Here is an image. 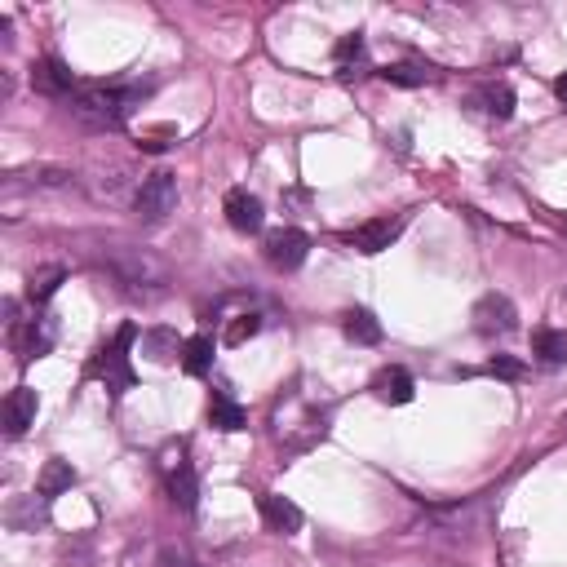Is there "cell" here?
<instances>
[{"mask_svg": "<svg viewBox=\"0 0 567 567\" xmlns=\"http://www.w3.org/2000/svg\"><path fill=\"white\" fill-rule=\"evenodd\" d=\"M147 98V89H76L71 102V116L89 129H120L133 116V107Z\"/></svg>", "mask_w": 567, "mask_h": 567, "instance_id": "1", "label": "cell"}, {"mask_svg": "<svg viewBox=\"0 0 567 567\" xmlns=\"http://www.w3.org/2000/svg\"><path fill=\"white\" fill-rule=\"evenodd\" d=\"M133 342H138V328L133 324H120V333L111 337L107 346L98 350L94 359H89V377H98V381H107V390H129L133 386V368H129V350Z\"/></svg>", "mask_w": 567, "mask_h": 567, "instance_id": "2", "label": "cell"}, {"mask_svg": "<svg viewBox=\"0 0 567 567\" xmlns=\"http://www.w3.org/2000/svg\"><path fill=\"white\" fill-rule=\"evenodd\" d=\"M111 271H116L120 284H129V288H156V284L169 280V266L147 249H116L111 253Z\"/></svg>", "mask_w": 567, "mask_h": 567, "instance_id": "3", "label": "cell"}, {"mask_svg": "<svg viewBox=\"0 0 567 567\" xmlns=\"http://www.w3.org/2000/svg\"><path fill=\"white\" fill-rule=\"evenodd\" d=\"M173 204H178V178H173L169 169H156L142 178L138 187V200H133V209H138L142 222H164L173 213Z\"/></svg>", "mask_w": 567, "mask_h": 567, "instance_id": "4", "label": "cell"}, {"mask_svg": "<svg viewBox=\"0 0 567 567\" xmlns=\"http://www.w3.org/2000/svg\"><path fill=\"white\" fill-rule=\"evenodd\" d=\"M306 253H311V235L297 231V226H280V231H271L262 240V257L275 271H297L306 262Z\"/></svg>", "mask_w": 567, "mask_h": 567, "instance_id": "5", "label": "cell"}, {"mask_svg": "<svg viewBox=\"0 0 567 567\" xmlns=\"http://www.w3.org/2000/svg\"><path fill=\"white\" fill-rule=\"evenodd\" d=\"M474 328H479L483 337H505V333H514L519 328V311H514V302L510 297H501V293H488V297H479L474 302Z\"/></svg>", "mask_w": 567, "mask_h": 567, "instance_id": "6", "label": "cell"}, {"mask_svg": "<svg viewBox=\"0 0 567 567\" xmlns=\"http://www.w3.org/2000/svg\"><path fill=\"white\" fill-rule=\"evenodd\" d=\"M404 235V218H373V222H364V226H355V231L346 235V244L355 253H364V257H373V253H386L390 244Z\"/></svg>", "mask_w": 567, "mask_h": 567, "instance_id": "7", "label": "cell"}, {"mask_svg": "<svg viewBox=\"0 0 567 567\" xmlns=\"http://www.w3.org/2000/svg\"><path fill=\"white\" fill-rule=\"evenodd\" d=\"M222 213H226V222H231V231H240V235H257V231H262V222H266L262 200H257L253 191H244V187L226 191Z\"/></svg>", "mask_w": 567, "mask_h": 567, "instance_id": "8", "label": "cell"}, {"mask_svg": "<svg viewBox=\"0 0 567 567\" xmlns=\"http://www.w3.org/2000/svg\"><path fill=\"white\" fill-rule=\"evenodd\" d=\"M32 89L45 98H71L76 94V76L67 71L63 58H40L32 67Z\"/></svg>", "mask_w": 567, "mask_h": 567, "instance_id": "9", "label": "cell"}, {"mask_svg": "<svg viewBox=\"0 0 567 567\" xmlns=\"http://www.w3.org/2000/svg\"><path fill=\"white\" fill-rule=\"evenodd\" d=\"M36 408H40V399H36L32 386L9 390V395H5V435H9V439L27 435V426L36 421Z\"/></svg>", "mask_w": 567, "mask_h": 567, "instance_id": "10", "label": "cell"}, {"mask_svg": "<svg viewBox=\"0 0 567 567\" xmlns=\"http://www.w3.org/2000/svg\"><path fill=\"white\" fill-rule=\"evenodd\" d=\"M257 510H262L266 528H275V532H284V536L302 532V510H297V505L288 501V497H275V492H262V497H257Z\"/></svg>", "mask_w": 567, "mask_h": 567, "instance_id": "11", "label": "cell"}, {"mask_svg": "<svg viewBox=\"0 0 567 567\" xmlns=\"http://www.w3.org/2000/svg\"><path fill=\"white\" fill-rule=\"evenodd\" d=\"M373 395L390 408H404V404H412L417 386H412V377L404 373V368H381V373L373 377Z\"/></svg>", "mask_w": 567, "mask_h": 567, "instance_id": "12", "label": "cell"}, {"mask_svg": "<svg viewBox=\"0 0 567 567\" xmlns=\"http://www.w3.org/2000/svg\"><path fill=\"white\" fill-rule=\"evenodd\" d=\"M5 523L14 532H36L40 523H49V497H14L5 505Z\"/></svg>", "mask_w": 567, "mask_h": 567, "instance_id": "13", "label": "cell"}, {"mask_svg": "<svg viewBox=\"0 0 567 567\" xmlns=\"http://www.w3.org/2000/svg\"><path fill=\"white\" fill-rule=\"evenodd\" d=\"M169 497L182 505V510H195L200 505V483H195V470H191V461H169Z\"/></svg>", "mask_w": 567, "mask_h": 567, "instance_id": "14", "label": "cell"}, {"mask_svg": "<svg viewBox=\"0 0 567 567\" xmlns=\"http://www.w3.org/2000/svg\"><path fill=\"white\" fill-rule=\"evenodd\" d=\"M49 342H54V337H49L45 319H32V324H27V328L14 319V350H18V359H23V364H32V359L45 355Z\"/></svg>", "mask_w": 567, "mask_h": 567, "instance_id": "15", "label": "cell"}, {"mask_svg": "<svg viewBox=\"0 0 567 567\" xmlns=\"http://www.w3.org/2000/svg\"><path fill=\"white\" fill-rule=\"evenodd\" d=\"M182 346L187 342H178L173 328H147V333H142V355H147L151 364H173V359H182Z\"/></svg>", "mask_w": 567, "mask_h": 567, "instance_id": "16", "label": "cell"}, {"mask_svg": "<svg viewBox=\"0 0 567 567\" xmlns=\"http://www.w3.org/2000/svg\"><path fill=\"white\" fill-rule=\"evenodd\" d=\"M342 328H346V337H350L355 346H377V342H381V319H377L373 311H364V306L346 311Z\"/></svg>", "mask_w": 567, "mask_h": 567, "instance_id": "17", "label": "cell"}, {"mask_svg": "<svg viewBox=\"0 0 567 567\" xmlns=\"http://www.w3.org/2000/svg\"><path fill=\"white\" fill-rule=\"evenodd\" d=\"M474 102H479L488 116H497V120H510L514 116V89L505 85V80H488V85L474 94Z\"/></svg>", "mask_w": 567, "mask_h": 567, "instance_id": "18", "label": "cell"}, {"mask_svg": "<svg viewBox=\"0 0 567 567\" xmlns=\"http://www.w3.org/2000/svg\"><path fill=\"white\" fill-rule=\"evenodd\" d=\"M76 483V470H71V461H45V470H40V479H36V492L40 497H63V492Z\"/></svg>", "mask_w": 567, "mask_h": 567, "instance_id": "19", "label": "cell"}, {"mask_svg": "<svg viewBox=\"0 0 567 567\" xmlns=\"http://www.w3.org/2000/svg\"><path fill=\"white\" fill-rule=\"evenodd\" d=\"M532 350L545 359V364H567V328H536Z\"/></svg>", "mask_w": 567, "mask_h": 567, "instance_id": "20", "label": "cell"}, {"mask_svg": "<svg viewBox=\"0 0 567 567\" xmlns=\"http://www.w3.org/2000/svg\"><path fill=\"white\" fill-rule=\"evenodd\" d=\"M209 421L218 430H226V435H235V430H244V421H249V417H244V408L235 404L231 395H213L209 399Z\"/></svg>", "mask_w": 567, "mask_h": 567, "instance_id": "21", "label": "cell"}, {"mask_svg": "<svg viewBox=\"0 0 567 567\" xmlns=\"http://www.w3.org/2000/svg\"><path fill=\"white\" fill-rule=\"evenodd\" d=\"M381 80H386V85H399V89H417V85H426V80H435V67L395 63V67H381Z\"/></svg>", "mask_w": 567, "mask_h": 567, "instance_id": "22", "label": "cell"}, {"mask_svg": "<svg viewBox=\"0 0 567 567\" xmlns=\"http://www.w3.org/2000/svg\"><path fill=\"white\" fill-rule=\"evenodd\" d=\"M182 368H187V377H204L213 368V337H191L187 346H182Z\"/></svg>", "mask_w": 567, "mask_h": 567, "instance_id": "23", "label": "cell"}, {"mask_svg": "<svg viewBox=\"0 0 567 567\" xmlns=\"http://www.w3.org/2000/svg\"><path fill=\"white\" fill-rule=\"evenodd\" d=\"M67 280L63 266H40V271H32V280H27V297H32L36 306H45L49 297L58 293V284Z\"/></svg>", "mask_w": 567, "mask_h": 567, "instance_id": "24", "label": "cell"}, {"mask_svg": "<svg viewBox=\"0 0 567 567\" xmlns=\"http://www.w3.org/2000/svg\"><path fill=\"white\" fill-rule=\"evenodd\" d=\"M262 333V315H235L231 324H226V333H222V342L226 346H244L249 337Z\"/></svg>", "mask_w": 567, "mask_h": 567, "instance_id": "25", "label": "cell"}, {"mask_svg": "<svg viewBox=\"0 0 567 567\" xmlns=\"http://www.w3.org/2000/svg\"><path fill=\"white\" fill-rule=\"evenodd\" d=\"M333 58H337V67H342V76H350V67L364 58V36H359V32L342 36V40H337V49H333Z\"/></svg>", "mask_w": 567, "mask_h": 567, "instance_id": "26", "label": "cell"}, {"mask_svg": "<svg viewBox=\"0 0 567 567\" xmlns=\"http://www.w3.org/2000/svg\"><path fill=\"white\" fill-rule=\"evenodd\" d=\"M488 373L501 377V381H523V377H528V364H523V359H514V355H492Z\"/></svg>", "mask_w": 567, "mask_h": 567, "instance_id": "27", "label": "cell"}, {"mask_svg": "<svg viewBox=\"0 0 567 567\" xmlns=\"http://www.w3.org/2000/svg\"><path fill=\"white\" fill-rule=\"evenodd\" d=\"M27 178H32L36 187H67L71 173H67V169H58V164H40V169H32Z\"/></svg>", "mask_w": 567, "mask_h": 567, "instance_id": "28", "label": "cell"}, {"mask_svg": "<svg viewBox=\"0 0 567 567\" xmlns=\"http://www.w3.org/2000/svg\"><path fill=\"white\" fill-rule=\"evenodd\" d=\"M156 567H191V559H187V554H182V550H164Z\"/></svg>", "mask_w": 567, "mask_h": 567, "instance_id": "29", "label": "cell"}, {"mask_svg": "<svg viewBox=\"0 0 567 567\" xmlns=\"http://www.w3.org/2000/svg\"><path fill=\"white\" fill-rule=\"evenodd\" d=\"M554 94H559V98L567 102V76H559V80H554Z\"/></svg>", "mask_w": 567, "mask_h": 567, "instance_id": "30", "label": "cell"}, {"mask_svg": "<svg viewBox=\"0 0 567 567\" xmlns=\"http://www.w3.org/2000/svg\"><path fill=\"white\" fill-rule=\"evenodd\" d=\"M563 231H567V218H563Z\"/></svg>", "mask_w": 567, "mask_h": 567, "instance_id": "31", "label": "cell"}]
</instances>
